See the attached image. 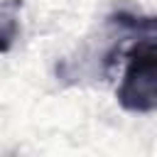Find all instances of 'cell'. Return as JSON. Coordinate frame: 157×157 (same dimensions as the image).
<instances>
[{
    "instance_id": "cell-1",
    "label": "cell",
    "mask_w": 157,
    "mask_h": 157,
    "mask_svg": "<svg viewBox=\"0 0 157 157\" xmlns=\"http://www.w3.org/2000/svg\"><path fill=\"white\" fill-rule=\"evenodd\" d=\"M22 0H5L0 10V27H2V52L7 54L15 42V20L20 15Z\"/></svg>"
}]
</instances>
